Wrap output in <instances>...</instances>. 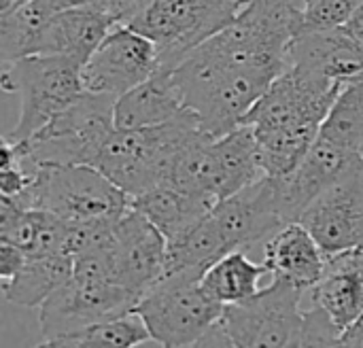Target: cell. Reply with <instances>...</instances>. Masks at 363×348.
Listing matches in <instances>:
<instances>
[{"label": "cell", "instance_id": "cell-1", "mask_svg": "<svg viewBox=\"0 0 363 348\" xmlns=\"http://www.w3.org/2000/svg\"><path fill=\"white\" fill-rule=\"evenodd\" d=\"M285 68V57L228 26L194 49L172 77L185 106L198 115L204 132L217 138L242 125L247 113Z\"/></svg>", "mask_w": 363, "mask_h": 348}, {"label": "cell", "instance_id": "cell-2", "mask_svg": "<svg viewBox=\"0 0 363 348\" xmlns=\"http://www.w3.org/2000/svg\"><path fill=\"white\" fill-rule=\"evenodd\" d=\"M202 132L204 128L191 108L164 125L143 130L115 128L91 166L134 198L162 183L174 155Z\"/></svg>", "mask_w": 363, "mask_h": 348}, {"label": "cell", "instance_id": "cell-3", "mask_svg": "<svg viewBox=\"0 0 363 348\" xmlns=\"http://www.w3.org/2000/svg\"><path fill=\"white\" fill-rule=\"evenodd\" d=\"M115 102L106 94L83 91L77 102L47 121L23 140H11L28 170L43 164H87L91 166L100 147L115 130Z\"/></svg>", "mask_w": 363, "mask_h": 348}, {"label": "cell", "instance_id": "cell-4", "mask_svg": "<svg viewBox=\"0 0 363 348\" xmlns=\"http://www.w3.org/2000/svg\"><path fill=\"white\" fill-rule=\"evenodd\" d=\"M304 291L274 279L247 302L225 306L198 347H302Z\"/></svg>", "mask_w": 363, "mask_h": 348}, {"label": "cell", "instance_id": "cell-5", "mask_svg": "<svg viewBox=\"0 0 363 348\" xmlns=\"http://www.w3.org/2000/svg\"><path fill=\"white\" fill-rule=\"evenodd\" d=\"M15 200L23 208H40L70 223L117 219L130 208V196L87 164H43Z\"/></svg>", "mask_w": 363, "mask_h": 348}, {"label": "cell", "instance_id": "cell-6", "mask_svg": "<svg viewBox=\"0 0 363 348\" xmlns=\"http://www.w3.org/2000/svg\"><path fill=\"white\" fill-rule=\"evenodd\" d=\"M247 0H149L125 26L155 43L160 70L172 72L194 49L228 28Z\"/></svg>", "mask_w": 363, "mask_h": 348}, {"label": "cell", "instance_id": "cell-7", "mask_svg": "<svg viewBox=\"0 0 363 348\" xmlns=\"http://www.w3.org/2000/svg\"><path fill=\"white\" fill-rule=\"evenodd\" d=\"M0 87L6 94H19L21 113L17 125L6 134L11 140H23L38 132L47 121L66 111L85 91L81 64L64 55H30L2 64Z\"/></svg>", "mask_w": 363, "mask_h": 348}, {"label": "cell", "instance_id": "cell-8", "mask_svg": "<svg viewBox=\"0 0 363 348\" xmlns=\"http://www.w3.org/2000/svg\"><path fill=\"white\" fill-rule=\"evenodd\" d=\"M202 274L179 270L162 276L136 304L157 347H198L225 306L200 285Z\"/></svg>", "mask_w": 363, "mask_h": 348}, {"label": "cell", "instance_id": "cell-9", "mask_svg": "<svg viewBox=\"0 0 363 348\" xmlns=\"http://www.w3.org/2000/svg\"><path fill=\"white\" fill-rule=\"evenodd\" d=\"M138 298L115 281L72 276L53 291L40 306L38 323L43 344L85 330L94 323L108 321L132 313Z\"/></svg>", "mask_w": 363, "mask_h": 348}, {"label": "cell", "instance_id": "cell-10", "mask_svg": "<svg viewBox=\"0 0 363 348\" xmlns=\"http://www.w3.org/2000/svg\"><path fill=\"white\" fill-rule=\"evenodd\" d=\"M160 70L151 38L125 23H115L81 68L83 87L113 98L123 96Z\"/></svg>", "mask_w": 363, "mask_h": 348}, {"label": "cell", "instance_id": "cell-11", "mask_svg": "<svg viewBox=\"0 0 363 348\" xmlns=\"http://www.w3.org/2000/svg\"><path fill=\"white\" fill-rule=\"evenodd\" d=\"M323 253L363 247V157L300 217Z\"/></svg>", "mask_w": 363, "mask_h": 348}, {"label": "cell", "instance_id": "cell-12", "mask_svg": "<svg viewBox=\"0 0 363 348\" xmlns=\"http://www.w3.org/2000/svg\"><path fill=\"white\" fill-rule=\"evenodd\" d=\"M115 281L138 300L164 276L168 259V240L136 208H128L113 230Z\"/></svg>", "mask_w": 363, "mask_h": 348}, {"label": "cell", "instance_id": "cell-13", "mask_svg": "<svg viewBox=\"0 0 363 348\" xmlns=\"http://www.w3.org/2000/svg\"><path fill=\"white\" fill-rule=\"evenodd\" d=\"M211 219L230 251H245L272 236L285 225L279 211L274 176L264 174L245 189L219 200L211 208Z\"/></svg>", "mask_w": 363, "mask_h": 348}, {"label": "cell", "instance_id": "cell-14", "mask_svg": "<svg viewBox=\"0 0 363 348\" xmlns=\"http://www.w3.org/2000/svg\"><path fill=\"white\" fill-rule=\"evenodd\" d=\"M359 159L362 153L347 151L317 136L311 151L296 170L285 176H274L279 211L285 225L300 221L313 200L319 198L330 185H334Z\"/></svg>", "mask_w": 363, "mask_h": 348}, {"label": "cell", "instance_id": "cell-15", "mask_svg": "<svg viewBox=\"0 0 363 348\" xmlns=\"http://www.w3.org/2000/svg\"><path fill=\"white\" fill-rule=\"evenodd\" d=\"M287 66L338 85L357 81L363 79V40L345 26L298 34L289 45Z\"/></svg>", "mask_w": 363, "mask_h": 348}, {"label": "cell", "instance_id": "cell-16", "mask_svg": "<svg viewBox=\"0 0 363 348\" xmlns=\"http://www.w3.org/2000/svg\"><path fill=\"white\" fill-rule=\"evenodd\" d=\"M311 302L345 334L363 315V247L325 253L319 283L311 289Z\"/></svg>", "mask_w": 363, "mask_h": 348}, {"label": "cell", "instance_id": "cell-17", "mask_svg": "<svg viewBox=\"0 0 363 348\" xmlns=\"http://www.w3.org/2000/svg\"><path fill=\"white\" fill-rule=\"evenodd\" d=\"M264 264L272 279L285 281L300 291H311L325 266V253L313 234L300 223H287L266 242Z\"/></svg>", "mask_w": 363, "mask_h": 348}, {"label": "cell", "instance_id": "cell-18", "mask_svg": "<svg viewBox=\"0 0 363 348\" xmlns=\"http://www.w3.org/2000/svg\"><path fill=\"white\" fill-rule=\"evenodd\" d=\"M113 26L115 19L106 9L74 6L55 11L43 30L38 53L64 55L83 66Z\"/></svg>", "mask_w": 363, "mask_h": 348}, {"label": "cell", "instance_id": "cell-19", "mask_svg": "<svg viewBox=\"0 0 363 348\" xmlns=\"http://www.w3.org/2000/svg\"><path fill=\"white\" fill-rule=\"evenodd\" d=\"M187 111L183 94L168 70H157L115 102V128L143 130L164 125Z\"/></svg>", "mask_w": 363, "mask_h": 348}, {"label": "cell", "instance_id": "cell-20", "mask_svg": "<svg viewBox=\"0 0 363 348\" xmlns=\"http://www.w3.org/2000/svg\"><path fill=\"white\" fill-rule=\"evenodd\" d=\"M130 206L143 213L170 245L198 225L215 204L162 181L145 193L130 198Z\"/></svg>", "mask_w": 363, "mask_h": 348}, {"label": "cell", "instance_id": "cell-21", "mask_svg": "<svg viewBox=\"0 0 363 348\" xmlns=\"http://www.w3.org/2000/svg\"><path fill=\"white\" fill-rule=\"evenodd\" d=\"M64 230V219L40 208H23L15 198L0 196V240L15 245L26 255L62 253Z\"/></svg>", "mask_w": 363, "mask_h": 348}, {"label": "cell", "instance_id": "cell-22", "mask_svg": "<svg viewBox=\"0 0 363 348\" xmlns=\"http://www.w3.org/2000/svg\"><path fill=\"white\" fill-rule=\"evenodd\" d=\"M74 272V257L55 255H28L15 276L2 283V293L11 304L34 308L43 306L45 300L57 291Z\"/></svg>", "mask_w": 363, "mask_h": 348}, {"label": "cell", "instance_id": "cell-23", "mask_svg": "<svg viewBox=\"0 0 363 348\" xmlns=\"http://www.w3.org/2000/svg\"><path fill=\"white\" fill-rule=\"evenodd\" d=\"M213 147L221 179V200L264 176L257 138L251 125L242 123L232 132L217 136L213 140Z\"/></svg>", "mask_w": 363, "mask_h": 348}, {"label": "cell", "instance_id": "cell-24", "mask_svg": "<svg viewBox=\"0 0 363 348\" xmlns=\"http://www.w3.org/2000/svg\"><path fill=\"white\" fill-rule=\"evenodd\" d=\"M268 274L266 264L251 262L245 251H232L217 259L200 279L202 289L219 304L232 306L259 293V281Z\"/></svg>", "mask_w": 363, "mask_h": 348}, {"label": "cell", "instance_id": "cell-25", "mask_svg": "<svg viewBox=\"0 0 363 348\" xmlns=\"http://www.w3.org/2000/svg\"><path fill=\"white\" fill-rule=\"evenodd\" d=\"M55 11L43 0H26L9 13H0V57L11 64L38 53L43 30Z\"/></svg>", "mask_w": 363, "mask_h": 348}, {"label": "cell", "instance_id": "cell-26", "mask_svg": "<svg viewBox=\"0 0 363 348\" xmlns=\"http://www.w3.org/2000/svg\"><path fill=\"white\" fill-rule=\"evenodd\" d=\"M319 138L347 151L359 153L363 147V79L345 83L325 115Z\"/></svg>", "mask_w": 363, "mask_h": 348}, {"label": "cell", "instance_id": "cell-27", "mask_svg": "<svg viewBox=\"0 0 363 348\" xmlns=\"http://www.w3.org/2000/svg\"><path fill=\"white\" fill-rule=\"evenodd\" d=\"M149 342H153V338L145 319L136 310H132L123 317L94 323L85 330L55 338L40 347H138V344H149Z\"/></svg>", "mask_w": 363, "mask_h": 348}, {"label": "cell", "instance_id": "cell-28", "mask_svg": "<svg viewBox=\"0 0 363 348\" xmlns=\"http://www.w3.org/2000/svg\"><path fill=\"white\" fill-rule=\"evenodd\" d=\"M362 0H302L300 34L342 28Z\"/></svg>", "mask_w": 363, "mask_h": 348}, {"label": "cell", "instance_id": "cell-29", "mask_svg": "<svg viewBox=\"0 0 363 348\" xmlns=\"http://www.w3.org/2000/svg\"><path fill=\"white\" fill-rule=\"evenodd\" d=\"M340 336V330L330 321V317L319 306L313 304L304 313L302 347H338Z\"/></svg>", "mask_w": 363, "mask_h": 348}, {"label": "cell", "instance_id": "cell-30", "mask_svg": "<svg viewBox=\"0 0 363 348\" xmlns=\"http://www.w3.org/2000/svg\"><path fill=\"white\" fill-rule=\"evenodd\" d=\"M26 253L21 249H17L11 242L0 240V283H6L15 276V272L23 266L26 262Z\"/></svg>", "mask_w": 363, "mask_h": 348}, {"label": "cell", "instance_id": "cell-31", "mask_svg": "<svg viewBox=\"0 0 363 348\" xmlns=\"http://www.w3.org/2000/svg\"><path fill=\"white\" fill-rule=\"evenodd\" d=\"M149 0H108V13L115 19V23H130Z\"/></svg>", "mask_w": 363, "mask_h": 348}, {"label": "cell", "instance_id": "cell-32", "mask_svg": "<svg viewBox=\"0 0 363 348\" xmlns=\"http://www.w3.org/2000/svg\"><path fill=\"white\" fill-rule=\"evenodd\" d=\"M43 2H47L53 11L74 9V6H96V9L108 11V0H43Z\"/></svg>", "mask_w": 363, "mask_h": 348}, {"label": "cell", "instance_id": "cell-33", "mask_svg": "<svg viewBox=\"0 0 363 348\" xmlns=\"http://www.w3.org/2000/svg\"><path fill=\"white\" fill-rule=\"evenodd\" d=\"M338 347H363V315L340 336Z\"/></svg>", "mask_w": 363, "mask_h": 348}, {"label": "cell", "instance_id": "cell-34", "mask_svg": "<svg viewBox=\"0 0 363 348\" xmlns=\"http://www.w3.org/2000/svg\"><path fill=\"white\" fill-rule=\"evenodd\" d=\"M345 28H347L353 36H357L359 40H363V0L359 2V6L355 9V13L351 15V19L345 23Z\"/></svg>", "mask_w": 363, "mask_h": 348}, {"label": "cell", "instance_id": "cell-35", "mask_svg": "<svg viewBox=\"0 0 363 348\" xmlns=\"http://www.w3.org/2000/svg\"><path fill=\"white\" fill-rule=\"evenodd\" d=\"M23 2L26 0H0V13H9V11H13L15 6H19Z\"/></svg>", "mask_w": 363, "mask_h": 348}, {"label": "cell", "instance_id": "cell-36", "mask_svg": "<svg viewBox=\"0 0 363 348\" xmlns=\"http://www.w3.org/2000/svg\"><path fill=\"white\" fill-rule=\"evenodd\" d=\"M359 153H362V157H363V147H362V151H359Z\"/></svg>", "mask_w": 363, "mask_h": 348}]
</instances>
